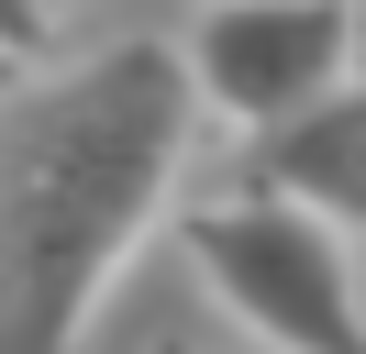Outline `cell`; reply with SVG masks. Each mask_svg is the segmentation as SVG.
Returning <instances> with one entry per match:
<instances>
[{
    "label": "cell",
    "instance_id": "obj_2",
    "mask_svg": "<svg viewBox=\"0 0 366 354\" xmlns=\"http://www.w3.org/2000/svg\"><path fill=\"white\" fill-rule=\"evenodd\" d=\"M189 266L267 354H366L355 233L289 188H233L189 211Z\"/></svg>",
    "mask_w": 366,
    "mask_h": 354
},
{
    "label": "cell",
    "instance_id": "obj_4",
    "mask_svg": "<svg viewBox=\"0 0 366 354\" xmlns=\"http://www.w3.org/2000/svg\"><path fill=\"white\" fill-rule=\"evenodd\" d=\"M244 188H289L311 199L322 221H344V233H366V78L322 88L311 111H289V122L244 133Z\"/></svg>",
    "mask_w": 366,
    "mask_h": 354
},
{
    "label": "cell",
    "instance_id": "obj_5",
    "mask_svg": "<svg viewBox=\"0 0 366 354\" xmlns=\"http://www.w3.org/2000/svg\"><path fill=\"white\" fill-rule=\"evenodd\" d=\"M45 22H56V0H0V56L34 66V56H45Z\"/></svg>",
    "mask_w": 366,
    "mask_h": 354
},
{
    "label": "cell",
    "instance_id": "obj_1",
    "mask_svg": "<svg viewBox=\"0 0 366 354\" xmlns=\"http://www.w3.org/2000/svg\"><path fill=\"white\" fill-rule=\"evenodd\" d=\"M189 133L200 78L156 34L0 78V354H78L89 310L178 199Z\"/></svg>",
    "mask_w": 366,
    "mask_h": 354
},
{
    "label": "cell",
    "instance_id": "obj_6",
    "mask_svg": "<svg viewBox=\"0 0 366 354\" xmlns=\"http://www.w3.org/2000/svg\"><path fill=\"white\" fill-rule=\"evenodd\" d=\"M355 34H366V0H355Z\"/></svg>",
    "mask_w": 366,
    "mask_h": 354
},
{
    "label": "cell",
    "instance_id": "obj_7",
    "mask_svg": "<svg viewBox=\"0 0 366 354\" xmlns=\"http://www.w3.org/2000/svg\"><path fill=\"white\" fill-rule=\"evenodd\" d=\"M0 78H11V56H0Z\"/></svg>",
    "mask_w": 366,
    "mask_h": 354
},
{
    "label": "cell",
    "instance_id": "obj_3",
    "mask_svg": "<svg viewBox=\"0 0 366 354\" xmlns=\"http://www.w3.org/2000/svg\"><path fill=\"white\" fill-rule=\"evenodd\" d=\"M366 56L355 0H211L200 34H189V78L200 111L233 133H267L289 111H311L322 88H344Z\"/></svg>",
    "mask_w": 366,
    "mask_h": 354
}]
</instances>
